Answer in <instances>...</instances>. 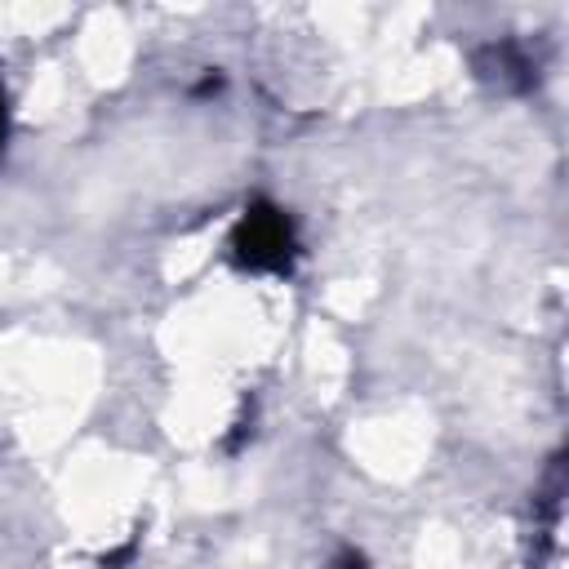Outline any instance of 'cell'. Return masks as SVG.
<instances>
[{
    "label": "cell",
    "instance_id": "1",
    "mask_svg": "<svg viewBox=\"0 0 569 569\" xmlns=\"http://www.w3.org/2000/svg\"><path fill=\"white\" fill-rule=\"evenodd\" d=\"M289 222H284V213L280 209H267V204H258V209H249L244 213V222H240V231H236V249H240V258H249L253 267H280L284 258H289Z\"/></svg>",
    "mask_w": 569,
    "mask_h": 569
},
{
    "label": "cell",
    "instance_id": "2",
    "mask_svg": "<svg viewBox=\"0 0 569 569\" xmlns=\"http://www.w3.org/2000/svg\"><path fill=\"white\" fill-rule=\"evenodd\" d=\"M0 138H4V102H0Z\"/></svg>",
    "mask_w": 569,
    "mask_h": 569
}]
</instances>
